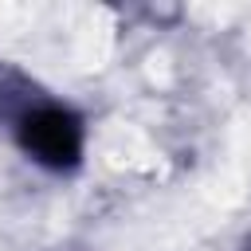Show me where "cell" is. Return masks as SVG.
<instances>
[{
    "label": "cell",
    "mask_w": 251,
    "mask_h": 251,
    "mask_svg": "<svg viewBox=\"0 0 251 251\" xmlns=\"http://www.w3.org/2000/svg\"><path fill=\"white\" fill-rule=\"evenodd\" d=\"M35 98H39V94H31V82H27L20 71H12V67L0 63V118H8V122L16 126V118H20Z\"/></svg>",
    "instance_id": "cell-2"
},
{
    "label": "cell",
    "mask_w": 251,
    "mask_h": 251,
    "mask_svg": "<svg viewBox=\"0 0 251 251\" xmlns=\"http://www.w3.org/2000/svg\"><path fill=\"white\" fill-rule=\"evenodd\" d=\"M243 251H251V239H247V243H243Z\"/></svg>",
    "instance_id": "cell-3"
},
{
    "label": "cell",
    "mask_w": 251,
    "mask_h": 251,
    "mask_svg": "<svg viewBox=\"0 0 251 251\" xmlns=\"http://www.w3.org/2000/svg\"><path fill=\"white\" fill-rule=\"evenodd\" d=\"M16 141L20 149L51 173H71L82 165L86 153V122L75 106L67 102H51V98H35L20 118H16Z\"/></svg>",
    "instance_id": "cell-1"
}]
</instances>
